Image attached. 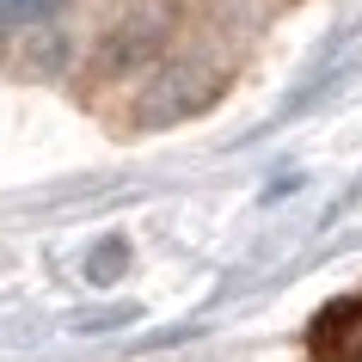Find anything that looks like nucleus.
<instances>
[{
    "mask_svg": "<svg viewBox=\"0 0 362 362\" xmlns=\"http://www.w3.org/2000/svg\"><path fill=\"white\" fill-rule=\"evenodd\" d=\"M56 13V0H0V37L6 31H25V25H37Z\"/></svg>",
    "mask_w": 362,
    "mask_h": 362,
    "instance_id": "7ed1b4c3",
    "label": "nucleus"
},
{
    "mask_svg": "<svg viewBox=\"0 0 362 362\" xmlns=\"http://www.w3.org/2000/svg\"><path fill=\"white\" fill-rule=\"evenodd\" d=\"M117 264H123V240H105V246L93 252V264H86V270H93L98 283H111V276H117Z\"/></svg>",
    "mask_w": 362,
    "mask_h": 362,
    "instance_id": "20e7f679",
    "label": "nucleus"
},
{
    "mask_svg": "<svg viewBox=\"0 0 362 362\" xmlns=\"http://www.w3.org/2000/svg\"><path fill=\"white\" fill-rule=\"evenodd\" d=\"M221 93H228V68H221V62H209V56H178V62H166V68L141 86V98H135V123H141V129L185 123V117L209 111Z\"/></svg>",
    "mask_w": 362,
    "mask_h": 362,
    "instance_id": "f257e3e1",
    "label": "nucleus"
},
{
    "mask_svg": "<svg viewBox=\"0 0 362 362\" xmlns=\"http://www.w3.org/2000/svg\"><path fill=\"white\" fill-rule=\"evenodd\" d=\"M307 350L320 362H362V295L320 307V320L307 332Z\"/></svg>",
    "mask_w": 362,
    "mask_h": 362,
    "instance_id": "f03ea898",
    "label": "nucleus"
}]
</instances>
